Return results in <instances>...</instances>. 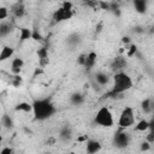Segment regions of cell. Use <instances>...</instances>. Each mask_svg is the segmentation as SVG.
<instances>
[{"instance_id":"6da1fadb","label":"cell","mask_w":154,"mask_h":154,"mask_svg":"<svg viewBox=\"0 0 154 154\" xmlns=\"http://www.w3.org/2000/svg\"><path fill=\"white\" fill-rule=\"evenodd\" d=\"M31 105H32L34 118L36 120H41V122L47 120L57 112V107L51 101V99H37L34 100Z\"/></svg>"},{"instance_id":"7a4b0ae2","label":"cell","mask_w":154,"mask_h":154,"mask_svg":"<svg viewBox=\"0 0 154 154\" xmlns=\"http://www.w3.org/2000/svg\"><path fill=\"white\" fill-rule=\"evenodd\" d=\"M131 87H132L131 77L128 73H125L124 71L117 72L113 76V88L111 91L105 94V97H116V96L125 93L126 90H129Z\"/></svg>"},{"instance_id":"3957f363","label":"cell","mask_w":154,"mask_h":154,"mask_svg":"<svg viewBox=\"0 0 154 154\" xmlns=\"http://www.w3.org/2000/svg\"><path fill=\"white\" fill-rule=\"evenodd\" d=\"M94 122L99 126H102V128H111L114 124L113 114L109 111V108L106 107V106H102L97 109V112L95 114V118H94Z\"/></svg>"},{"instance_id":"277c9868","label":"cell","mask_w":154,"mask_h":154,"mask_svg":"<svg viewBox=\"0 0 154 154\" xmlns=\"http://www.w3.org/2000/svg\"><path fill=\"white\" fill-rule=\"evenodd\" d=\"M135 124V113H134V108L131 106H126L120 116H119V120H118V125L120 129H126L130 128Z\"/></svg>"},{"instance_id":"5b68a950","label":"cell","mask_w":154,"mask_h":154,"mask_svg":"<svg viewBox=\"0 0 154 154\" xmlns=\"http://www.w3.org/2000/svg\"><path fill=\"white\" fill-rule=\"evenodd\" d=\"M130 143V134L126 131H123L122 129L118 130L113 136V144L118 149H124Z\"/></svg>"},{"instance_id":"8992f818","label":"cell","mask_w":154,"mask_h":154,"mask_svg":"<svg viewBox=\"0 0 154 154\" xmlns=\"http://www.w3.org/2000/svg\"><path fill=\"white\" fill-rule=\"evenodd\" d=\"M73 12L72 11H67V10H64L63 7L58 8L54 11L53 13V19L55 23H60V22H65V20H69L71 19Z\"/></svg>"},{"instance_id":"52a82bcc","label":"cell","mask_w":154,"mask_h":154,"mask_svg":"<svg viewBox=\"0 0 154 154\" xmlns=\"http://www.w3.org/2000/svg\"><path fill=\"white\" fill-rule=\"evenodd\" d=\"M126 65H128L126 59H125L124 57H120V55H119V57H116V58L112 60V63H111V70L117 73V72H120Z\"/></svg>"},{"instance_id":"ba28073f","label":"cell","mask_w":154,"mask_h":154,"mask_svg":"<svg viewBox=\"0 0 154 154\" xmlns=\"http://www.w3.org/2000/svg\"><path fill=\"white\" fill-rule=\"evenodd\" d=\"M85 150H87V154H96L97 152L101 150V143L96 140H87Z\"/></svg>"},{"instance_id":"9c48e42d","label":"cell","mask_w":154,"mask_h":154,"mask_svg":"<svg viewBox=\"0 0 154 154\" xmlns=\"http://www.w3.org/2000/svg\"><path fill=\"white\" fill-rule=\"evenodd\" d=\"M72 129H71V126L70 125H64L60 130H59V138L63 141V142H67V141H70L71 138H72Z\"/></svg>"},{"instance_id":"30bf717a","label":"cell","mask_w":154,"mask_h":154,"mask_svg":"<svg viewBox=\"0 0 154 154\" xmlns=\"http://www.w3.org/2000/svg\"><path fill=\"white\" fill-rule=\"evenodd\" d=\"M70 101H71V103H72L73 106H81V105L84 103L85 96H84L82 93H79V91H75L73 94H71Z\"/></svg>"},{"instance_id":"8fae6325","label":"cell","mask_w":154,"mask_h":154,"mask_svg":"<svg viewBox=\"0 0 154 154\" xmlns=\"http://www.w3.org/2000/svg\"><path fill=\"white\" fill-rule=\"evenodd\" d=\"M153 130V120L148 122L147 119H141L136 125H135V131H146V130Z\"/></svg>"},{"instance_id":"7c38bea8","label":"cell","mask_w":154,"mask_h":154,"mask_svg":"<svg viewBox=\"0 0 154 154\" xmlns=\"http://www.w3.org/2000/svg\"><path fill=\"white\" fill-rule=\"evenodd\" d=\"M23 65H24L23 59L19 58V57H17V58H14V59L12 60V63H11V71H12L14 75H19V72H20Z\"/></svg>"},{"instance_id":"4fadbf2b","label":"cell","mask_w":154,"mask_h":154,"mask_svg":"<svg viewBox=\"0 0 154 154\" xmlns=\"http://www.w3.org/2000/svg\"><path fill=\"white\" fill-rule=\"evenodd\" d=\"M96 58H97V55H96V53L95 52H90V53H88L87 54V58H85V63H84V69L85 70H90L91 67H94V65H95V63H96Z\"/></svg>"},{"instance_id":"5bb4252c","label":"cell","mask_w":154,"mask_h":154,"mask_svg":"<svg viewBox=\"0 0 154 154\" xmlns=\"http://www.w3.org/2000/svg\"><path fill=\"white\" fill-rule=\"evenodd\" d=\"M14 53V49L11 46H4L1 52H0V61H5L7 59H10Z\"/></svg>"},{"instance_id":"9a60e30c","label":"cell","mask_w":154,"mask_h":154,"mask_svg":"<svg viewBox=\"0 0 154 154\" xmlns=\"http://www.w3.org/2000/svg\"><path fill=\"white\" fill-rule=\"evenodd\" d=\"M12 12H13V16L17 17V18H22L24 14H25V7H24V4L23 2H17L13 7H12Z\"/></svg>"},{"instance_id":"2e32d148","label":"cell","mask_w":154,"mask_h":154,"mask_svg":"<svg viewBox=\"0 0 154 154\" xmlns=\"http://www.w3.org/2000/svg\"><path fill=\"white\" fill-rule=\"evenodd\" d=\"M81 41H82V37H81V35L77 34V32H72V34H70V35L67 36V45L71 46V47L78 46V45L81 43Z\"/></svg>"},{"instance_id":"e0dca14e","label":"cell","mask_w":154,"mask_h":154,"mask_svg":"<svg viewBox=\"0 0 154 154\" xmlns=\"http://www.w3.org/2000/svg\"><path fill=\"white\" fill-rule=\"evenodd\" d=\"M136 12L138 13H144L147 11V1L146 0H135L132 2Z\"/></svg>"},{"instance_id":"ac0fdd59","label":"cell","mask_w":154,"mask_h":154,"mask_svg":"<svg viewBox=\"0 0 154 154\" xmlns=\"http://www.w3.org/2000/svg\"><path fill=\"white\" fill-rule=\"evenodd\" d=\"M141 108H142V111H143L146 114L152 113V111H153V101H152V99H149V97L144 99V100L141 102Z\"/></svg>"},{"instance_id":"d6986e66","label":"cell","mask_w":154,"mask_h":154,"mask_svg":"<svg viewBox=\"0 0 154 154\" xmlns=\"http://www.w3.org/2000/svg\"><path fill=\"white\" fill-rule=\"evenodd\" d=\"M94 78H95V82L99 85H106L108 83V76L106 73H103V72H96Z\"/></svg>"},{"instance_id":"ffe728a7","label":"cell","mask_w":154,"mask_h":154,"mask_svg":"<svg viewBox=\"0 0 154 154\" xmlns=\"http://www.w3.org/2000/svg\"><path fill=\"white\" fill-rule=\"evenodd\" d=\"M31 38V29L28 28H20L19 29V41L24 42L26 40Z\"/></svg>"},{"instance_id":"44dd1931","label":"cell","mask_w":154,"mask_h":154,"mask_svg":"<svg viewBox=\"0 0 154 154\" xmlns=\"http://www.w3.org/2000/svg\"><path fill=\"white\" fill-rule=\"evenodd\" d=\"M14 109L16 111H19V112H25V113H28V112H30V111H32V105L31 103H29V102H19V103H17V106L14 107Z\"/></svg>"},{"instance_id":"7402d4cb","label":"cell","mask_w":154,"mask_h":154,"mask_svg":"<svg viewBox=\"0 0 154 154\" xmlns=\"http://www.w3.org/2000/svg\"><path fill=\"white\" fill-rule=\"evenodd\" d=\"M12 23H8V22H5V23H1L0 24V36H6L8 35L11 31H12Z\"/></svg>"},{"instance_id":"603a6c76","label":"cell","mask_w":154,"mask_h":154,"mask_svg":"<svg viewBox=\"0 0 154 154\" xmlns=\"http://www.w3.org/2000/svg\"><path fill=\"white\" fill-rule=\"evenodd\" d=\"M1 124H2V126L6 128V129L13 128V120H12V118H11L8 114H4V116H2V118H1Z\"/></svg>"},{"instance_id":"cb8c5ba5","label":"cell","mask_w":154,"mask_h":154,"mask_svg":"<svg viewBox=\"0 0 154 154\" xmlns=\"http://www.w3.org/2000/svg\"><path fill=\"white\" fill-rule=\"evenodd\" d=\"M37 55H38V58H40L41 60H47V59H48V49H47L46 47H41V48H38V51H37Z\"/></svg>"},{"instance_id":"d4e9b609","label":"cell","mask_w":154,"mask_h":154,"mask_svg":"<svg viewBox=\"0 0 154 154\" xmlns=\"http://www.w3.org/2000/svg\"><path fill=\"white\" fill-rule=\"evenodd\" d=\"M31 38H34L35 41H42L43 36L41 35V32L37 29H31Z\"/></svg>"},{"instance_id":"484cf974","label":"cell","mask_w":154,"mask_h":154,"mask_svg":"<svg viewBox=\"0 0 154 154\" xmlns=\"http://www.w3.org/2000/svg\"><path fill=\"white\" fill-rule=\"evenodd\" d=\"M150 147H152V144H150L149 142H147V141H143V142L140 144L141 152H148V150L150 149Z\"/></svg>"},{"instance_id":"4316f807","label":"cell","mask_w":154,"mask_h":154,"mask_svg":"<svg viewBox=\"0 0 154 154\" xmlns=\"http://www.w3.org/2000/svg\"><path fill=\"white\" fill-rule=\"evenodd\" d=\"M7 16H8V10L6 7H0V20L7 18Z\"/></svg>"},{"instance_id":"83f0119b","label":"cell","mask_w":154,"mask_h":154,"mask_svg":"<svg viewBox=\"0 0 154 154\" xmlns=\"http://www.w3.org/2000/svg\"><path fill=\"white\" fill-rule=\"evenodd\" d=\"M85 58H87V54H84V53L79 54V55H78V58H77V64H78V65H81V66H83V65H84V63H85Z\"/></svg>"},{"instance_id":"f1b7e54d","label":"cell","mask_w":154,"mask_h":154,"mask_svg":"<svg viewBox=\"0 0 154 154\" xmlns=\"http://www.w3.org/2000/svg\"><path fill=\"white\" fill-rule=\"evenodd\" d=\"M136 52H137V47L135 46V45H131L130 46V48H129V51H128V57L130 58V57H132V55H135L136 54Z\"/></svg>"},{"instance_id":"f546056e","label":"cell","mask_w":154,"mask_h":154,"mask_svg":"<svg viewBox=\"0 0 154 154\" xmlns=\"http://www.w3.org/2000/svg\"><path fill=\"white\" fill-rule=\"evenodd\" d=\"M101 10H106V11H109V2H105V1H99L97 2Z\"/></svg>"},{"instance_id":"4dcf8cb0","label":"cell","mask_w":154,"mask_h":154,"mask_svg":"<svg viewBox=\"0 0 154 154\" xmlns=\"http://www.w3.org/2000/svg\"><path fill=\"white\" fill-rule=\"evenodd\" d=\"M61 7H63L64 10H67V11H72V2H69V1H65V2H63V5H61Z\"/></svg>"},{"instance_id":"1f68e13d","label":"cell","mask_w":154,"mask_h":154,"mask_svg":"<svg viewBox=\"0 0 154 154\" xmlns=\"http://www.w3.org/2000/svg\"><path fill=\"white\" fill-rule=\"evenodd\" d=\"M147 142H149L150 144L153 143V141H154V131L153 130H150V132H149V135L147 136V140H146Z\"/></svg>"},{"instance_id":"d6a6232c","label":"cell","mask_w":154,"mask_h":154,"mask_svg":"<svg viewBox=\"0 0 154 154\" xmlns=\"http://www.w3.org/2000/svg\"><path fill=\"white\" fill-rule=\"evenodd\" d=\"M0 154H13V150L11 148H8V147H5V148L1 149Z\"/></svg>"},{"instance_id":"836d02e7","label":"cell","mask_w":154,"mask_h":154,"mask_svg":"<svg viewBox=\"0 0 154 154\" xmlns=\"http://www.w3.org/2000/svg\"><path fill=\"white\" fill-rule=\"evenodd\" d=\"M122 41H123L124 43H129V42H130V37L125 36V37H123V38H122Z\"/></svg>"},{"instance_id":"e575fe53","label":"cell","mask_w":154,"mask_h":154,"mask_svg":"<svg viewBox=\"0 0 154 154\" xmlns=\"http://www.w3.org/2000/svg\"><path fill=\"white\" fill-rule=\"evenodd\" d=\"M134 31H136V32H143V30H142L140 26H136V28L134 29Z\"/></svg>"},{"instance_id":"d590c367","label":"cell","mask_w":154,"mask_h":154,"mask_svg":"<svg viewBox=\"0 0 154 154\" xmlns=\"http://www.w3.org/2000/svg\"><path fill=\"white\" fill-rule=\"evenodd\" d=\"M1 142H2V136L0 135V143H1Z\"/></svg>"},{"instance_id":"8d00e7d4","label":"cell","mask_w":154,"mask_h":154,"mask_svg":"<svg viewBox=\"0 0 154 154\" xmlns=\"http://www.w3.org/2000/svg\"><path fill=\"white\" fill-rule=\"evenodd\" d=\"M69 154H77V153H75V152H70Z\"/></svg>"},{"instance_id":"74e56055","label":"cell","mask_w":154,"mask_h":154,"mask_svg":"<svg viewBox=\"0 0 154 154\" xmlns=\"http://www.w3.org/2000/svg\"><path fill=\"white\" fill-rule=\"evenodd\" d=\"M45 154H51V153H45Z\"/></svg>"}]
</instances>
